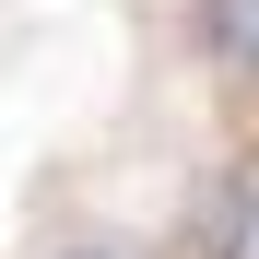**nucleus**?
<instances>
[{
  "instance_id": "2",
  "label": "nucleus",
  "mask_w": 259,
  "mask_h": 259,
  "mask_svg": "<svg viewBox=\"0 0 259 259\" xmlns=\"http://www.w3.org/2000/svg\"><path fill=\"white\" fill-rule=\"evenodd\" d=\"M82 259H106V247H82Z\"/></svg>"
},
{
  "instance_id": "1",
  "label": "nucleus",
  "mask_w": 259,
  "mask_h": 259,
  "mask_svg": "<svg viewBox=\"0 0 259 259\" xmlns=\"http://www.w3.org/2000/svg\"><path fill=\"white\" fill-rule=\"evenodd\" d=\"M200 48L224 71H259V0H200Z\"/></svg>"
}]
</instances>
